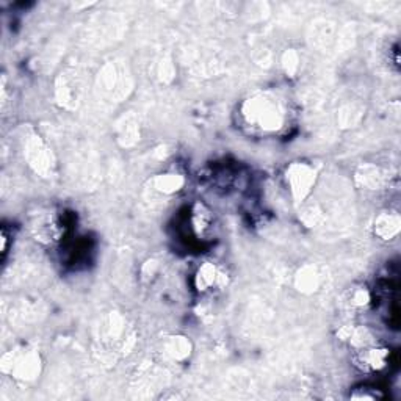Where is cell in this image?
<instances>
[{
  "mask_svg": "<svg viewBox=\"0 0 401 401\" xmlns=\"http://www.w3.org/2000/svg\"><path fill=\"white\" fill-rule=\"evenodd\" d=\"M245 127L259 135H275L289 124V104L275 93H257L240 107Z\"/></svg>",
  "mask_w": 401,
  "mask_h": 401,
  "instance_id": "1",
  "label": "cell"
},
{
  "mask_svg": "<svg viewBox=\"0 0 401 401\" xmlns=\"http://www.w3.org/2000/svg\"><path fill=\"white\" fill-rule=\"evenodd\" d=\"M347 301L351 309H364L372 303V295L367 289H353L349 292Z\"/></svg>",
  "mask_w": 401,
  "mask_h": 401,
  "instance_id": "8",
  "label": "cell"
},
{
  "mask_svg": "<svg viewBox=\"0 0 401 401\" xmlns=\"http://www.w3.org/2000/svg\"><path fill=\"white\" fill-rule=\"evenodd\" d=\"M400 216L397 212H383L374 221V234L381 240L395 239L400 232Z\"/></svg>",
  "mask_w": 401,
  "mask_h": 401,
  "instance_id": "5",
  "label": "cell"
},
{
  "mask_svg": "<svg viewBox=\"0 0 401 401\" xmlns=\"http://www.w3.org/2000/svg\"><path fill=\"white\" fill-rule=\"evenodd\" d=\"M167 349H168L167 353L176 361L186 359L190 354V345L183 337H173L167 345Z\"/></svg>",
  "mask_w": 401,
  "mask_h": 401,
  "instance_id": "7",
  "label": "cell"
},
{
  "mask_svg": "<svg viewBox=\"0 0 401 401\" xmlns=\"http://www.w3.org/2000/svg\"><path fill=\"white\" fill-rule=\"evenodd\" d=\"M362 181H364V186L372 188V190H378L383 187V176H381V171L378 168H368L364 169V176H362Z\"/></svg>",
  "mask_w": 401,
  "mask_h": 401,
  "instance_id": "9",
  "label": "cell"
},
{
  "mask_svg": "<svg viewBox=\"0 0 401 401\" xmlns=\"http://www.w3.org/2000/svg\"><path fill=\"white\" fill-rule=\"evenodd\" d=\"M285 179H287L290 192L294 193L296 199L301 201L310 193V190L314 188L317 173L310 165L298 162V163H292L287 168Z\"/></svg>",
  "mask_w": 401,
  "mask_h": 401,
  "instance_id": "2",
  "label": "cell"
},
{
  "mask_svg": "<svg viewBox=\"0 0 401 401\" xmlns=\"http://www.w3.org/2000/svg\"><path fill=\"white\" fill-rule=\"evenodd\" d=\"M391 351L384 347L367 345L356 351V364L364 372H381L389 364Z\"/></svg>",
  "mask_w": 401,
  "mask_h": 401,
  "instance_id": "3",
  "label": "cell"
},
{
  "mask_svg": "<svg viewBox=\"0 0 401 401\" xmlns=\"http://www.w3.org/2000/svg\"><path fill=\"white\" fill-rule=\"evenodd\" d=\"M226 282V275L212 262L202 264L195 275V289L199 294H209Z\"/></svg>",
  "mask_w": 401,
  "mask_h": 401,
  "instance_id": "4",
  "label": "cell"
},
{
  "mask_svg": "<svg viewBox=\"0 0 401 401\" xmlns=\"http://www.w3.org/2000/svg\"><path fill=\"white\" fill-rule=\"evenodd\" d=\"M183 183H186L183 177L176 173L160 174L154 179V187L158 190V192H162L165 195H173L176 192H179V190L183 187Z\"/></svg>",
  "mask_w": 401,
  "mask_h": 401,
  "instance_id": "6",
  "label": "cell"
}]
</instances>
